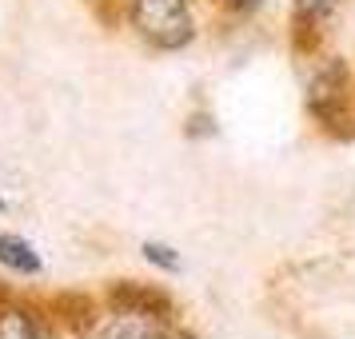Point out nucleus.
I'll return each mask as SVG.
<instances>
[{"label":"nucleus","mask_w":355,"mask_h":339,"mask_svg":"<svg viewBox=\"0 0 355 339\" xmlns=\"http://www.w3.org/2000/svg\"><path fill=\"white\" fill-rule=\"evenodd\" d=\"M0 339H52L49 315H40V307L4 299L0 304Z\"/></svg>","instance_id":"nucleus-5"},{"label":"nucleus","mask_w":355,"mask_h":339,"mask_svg":"<svg viewBox=\"0 0 355 339\" xmlns=\"http://www.w3.org/2000/svg\"><path fill=\"white\" fill-rule=\"evenodd\" d=\"M128 20L132 28L160 52H176L184 44H192L196 36L192 0H132Z\"/></svg>","instance_id":"nucleus-1"},{"label":"nucleus","mask_w":355,"mask_h":339,"mask_svg":"<svg viewBox=\"0 0 355 339\" xmlns=\"http://www.w3.org/2000/svg\"><path fill=\"white\" fill-rule=\"evenodd\" d=\"M144 259L156 263V268H164V272H180V256L168 243H144Z\"/></svg>","instance_id":"nucleus-9"},{"label":"nucleus","mask_w":355,"mask_h":339,"mask_svg":"<svg viewBox=\"0 0 355 339\" xmlns=\"http://www.w3.org/2000/svg\"><path fill=\"white\" fill-rule=\"evenodd\" d=\"M0 263L20 275H40V256L33 252V243L20 240V236H0Z\"/></svg>","instance_id":"nucleus-7"},{"label":"nucleus","mask_w":355,"mask_h":339,"mask_svg":"<svg viewBox=\"0 0 355 339\" xmlns=\"http://www.w3.org/2000/svg\"><path fill=\"white\" fill-rule=\"evenodd\" d=\"M96 336L100 339H176L180 331H172V320L128 311V307H112L104 315V323L96 327Z\"/></svg>","instance_id":"nucleus-3"},{"label":"nucleus","mask_w":355,"mask_h":339,"mask_svg":"<svg viewBox=\"0 0 355 339\" xmlns=\"http://www.w3.org/2000/svg\"><path fill=\"white\" fill-rule=\"evenodd\" d=\"M268 0H224L227 12H236V17H252V12H259Z\"/></svg>","instance_id":"nucleus-10"},{"label":"nucleus","mask_w":355,"mask_h":339,"mask_svg":"<svg viewBox=\"0 0 355 339\" xmlns=\"http://www.w3.org/2000/svg\"><path fill=\"white\" fill-rule=\"evenodd\" d=\"M108 307H128V311H144V315H160V320H176V304L172 295L156 284H140V279H116L108 288Z\"/></svg>","instance_id":"nucleus-4"},{"label":"nucleus","mask_w":355,"mask_h":339,"mask_svg":"<svg viewBox=\"0 0 355 339\" xmlns=\"http://www.w3.org/2000/svg\"><path fill=\"white\" fill-rule=\"evenodd\" d=\"M331 8H336V0H295V17L291 20H304V24L323 28V20L331 17Z\"/></svg>","instance_id":"nucleus-8"},{"label":"nucleus","mask_w":355,"mask_h":339,"mask_svg":"<svg viewBox=\"0 0 355 339\" xmlns=\"http://www.w3.org/2000/svg\"><path fill=\"white\" fill-rule=\"evenodd\" d=\"M347 104H352V68L339 56H327L315 64L311 80H307V108L323 128H336L347 116Z\"/></svg>","instance_id":"nucleus-2"},{"label":"nucleus","mask_w":355,"mask_h":339,"mask_svg":"<svg viewBox=\"0 0 355 339\" xmlns=\"http://www.w3.org/2000/svg\"><path fill=\"white\" fill-rule=\"evenodd\" d=\"M0 211H4V200H0Z\"/></svg>","instance_id":"nucleus-11"},{"label":"nucleus","mask_w":355,"mask_h":339,"mask_svg":"<svg viewBox=\"0 0 355 339\" xmlns=\"http://www.w3.org/2000/svg\"><path fill=\"white\" fill-rule=\"evenodd\" d=\"M52 320H60L64 327H72L76 336H96V327H100V307L92 295H84V291H64V295H56L52 299Z\"/></svg>","instance_id":"nucleus-6"}]
</instances>
